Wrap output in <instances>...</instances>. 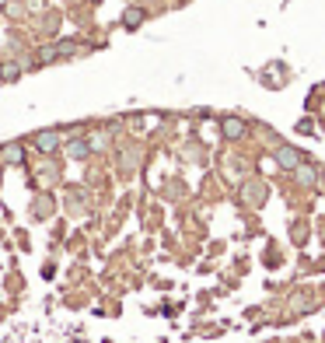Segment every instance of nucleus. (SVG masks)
Returning a JSON list of instances; mask_svg holds the SVG:
<instances>
[{"mask_svg":"<svg viewBox=\"0 0 325 343\" xmlns=\"http://www.w3.org/2000/svg\"><path fill=\"white\" fill-rule=\"evenodd\" d=\"M276 162L283 165V168H297V165H301V154H297L294 147H280V151H276Z\"/></svg>","mask_w":325,"mask_h":343,"instance_id":"f257e3e1","label":"nucleus"},{"mask_svg":"<svg viewBox=\"0 0 325 343\" xmlns=\"http://www.w3.org/2000/svg\"><path fill=\"white\" fill-rule=\"evenodd\" d=\"M224 133H228V137H241V133H245V123L241 119H224Z\"/></svg>","mask_w":325,"mask_h":343,"instance_id":"f03ea898","label":"nucleus"},{"mask_svg":"<svg viewBox=\"0 0 325 343\" xmlns=\"http://www.w3.org/2000/svg\"><path fill=\"white\" fill-rule=\"evenodd\" d=\"M297 179L304 182V186H311V182H315V172H311V168H297Z\"/></svg>","mask_w":325,"mask_h":343,"instance_id":"7ed1b4c3","label":"nucleus"}]
</instances>
